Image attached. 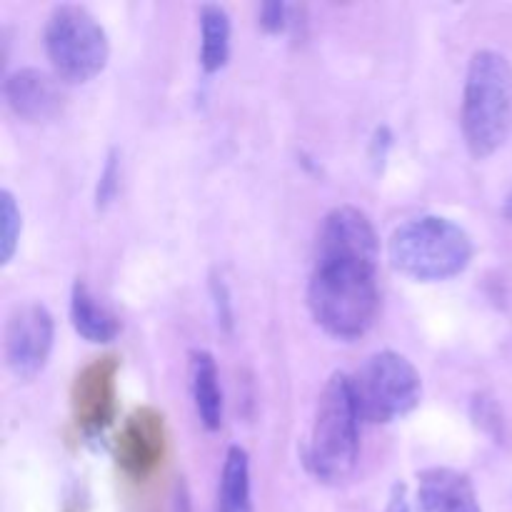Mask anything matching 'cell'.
<instances>
[{
    "label": "cell",
    "instance_id": "ffe728a7",
    "mask_svg": "<svg viewBox=\"0 0 512 512\" xmlns=\"http://www.w3.org/2000/svg\"><path fill=\"white\" fill-rule=\"evenodd\" d=\"M503 213H505V218H508V223H512V193L508 195V200H505Z\"/></svg>",
    "mask_w": 512,
    "mask_h": 512
},
{
    "label": "cell",
    "instance_id": "52a82bcc",
    "mask_svg": "<svg viewBox=\"0 0 512 512\" xmlns=\"http://www.w3.org/2000/svg\"><path fill=\"white\" fill-rule=\"evenodd\" d=\"M55 320L40 303H25L10 313L3 335V358L13 378L35 380L53 353Z\"/></svg>",
    "mask_w": 512,
    "mask_h": 512
},
{
    "label": "cell",
    "instance_id": "6da1fadb",
    "mask_svg": "<svg viewBox=\"0 0 512 512\" xmlns=\"http://www.w3.org/2000/svg\"><path fill=\"white\" fill-rule=\"evenodd\" d=\"M380 240L363 210L338 205L323 218L315 240L308 308L318 328L338 340H358L380 308Z\"/></svg>",
    "mask_w": 512,
    "mask_h": 512
},
{
    "label": "cell",
    "instance_id": "d6986e66",
    "mask_svg": "<svg viewBox=\"0 0 512 512\" xmlns=\"http://www.w3.org/2000/svg\"><path fill=\"white\" fill-rule=\"evenodd\" d=\"M388 512H413V505H410V490L405 483H398L390 493Z\"/></svg>",
    "mask_w": 512,
    "mask_h": 512
},
{
    "label": "cell",
    "instance_id": "5bb4252c",
    "mask_svg": "<svg viewBox=\"0 0 512 512\" xmlns=\"http://www.w3.org/2000/svg\"><path fill=\"white\" fill-rule=\"evenodd\" d=\"M218 512H255L250 490V455L240 445H233L225 453L218 485Z\"/></svg>",
    "mask_w": 512,
    "mask_h": 512
},
{
    "label": "cell",
    "instance_id": "9a60e30c",
    "mask_svg": "<svg viewBox=\"0 0 512 512\" xmlns=\"http://www.w3.org/2000/svg\"><path fill=\"white\" fill-rule=\"evenodd\" d=\"M230 15L223 5L208 3L200 8V65L205 73H218L230 58Z\"/></svg>",
    "mask_w": 512,
    "mask_h": 512
},
{
    "label": "cell",
    "instance_id": "4fadbf2b",
    "mask_svg": "<svg viewBox=\"0 0 512 512\" xmlns=\"http://www.w3.org/2000/svg\"><path fill=\"white\" fill-rule=\"evenodd\" d=\"M190 393H193L195 413L200 423L215 433L223 425V388L215 358L208 350L190 353Z\"/></svg>",
    "mask_w": 512,
    "mask_h": 512
},
{
    "label": "cell",
    "instance_id": "2e32d148",
    "mask_svg": "<svg viewBox=\"0 0 512 512\" xmlns=\"http://www.w3.org/2000/svg\"><path fill=\"white\" fill-rule=\"evenodd\" d=\"M20 230H23V215L13 193L3 190L0 193V263H10L18 248Z\"/></svg>",
    "mask_w": 512,
    "mask_h": 512
},
{
    "label": "cell",
    "instance_id": "ac0fdd59",
    "mask_svg": "<svg viewBox=\"0 0 512 512\" xmlns=\"http://www.w3.org/2000/svg\"><path fill=\"white\" fill-rule=\"evenodd\" d=\"M118 165H115V158L110 155L108 158V165H105L103 175H100V183H98V205L100 208H105V205L113 200L115 195V188H118Z\"/></svg>",
    "mask_w": 512,
    "mask_h": 512
},
{
    "label": "cell",
    "instance_id": "5b68a950",
    "mask_svg": "<svg viewBox=\"0 0 512 512\" xmlns=\"http://www.w3.org/2000/svg\"><path fill=\"white\" fill-rule=\"evenodd\" d=\"M45 55L63 83H88L105 68L110 55L108 35L83 5H55L43 33Z\"/></svg>",
    "mask_w": 512,
    "mask_h": 512
},
{
    "label": "cell",
    "instance_id": "7a4b0ae2",
    "mask_svg": "<svg viewBox=\"0 0 512 512\" xmlns=\"http://www.w3.org/2000/svg\"><path fill=\"white\" fill-rule=\"evenodd\" d=\"M468 153L485 160L498 153L512 130V63L498 50H475L468 63L460 103Z\"/></svg>",
    "mask_w": 512,
    "mask_h": 512
},
{
    "label": "cell",
    "instance_id": "ba28073f",
    "mask_svg": "<svg viewBox=\"0 0 512 512\" xmlns=\"http://www.w3.org/2000/svg\"><path fill=\"white\" fill-rule=\"evenodd\" d=\"M118 368L115 355H100L75 375L70 408L75 425L85 435H100L113 425L118 410Z\"/></svg>",
    "mask_w": 512,
    "mask_h": 512
},
{
    "label": "cell",
    "instance_id": "30bf717a",
    "mask_svg": "<svg viewBox=\"0 0 512 512\" xmlns=\"http://www.w3.org/2000/svg\"><path fill=\"white\" fill-rule=\"evenodd\" d=\"M58 80V75L38 68L13 70L3 83L5 103L25 123H50L65 108V93Z\"/></svg>",
    "mask_w": 512,
    "mask_h": 512
},
{
    "label": "cell",
    "instance_id": "3957f363",
    "mask_svg": "<svg viewBox=\"0 0 512 512\" xmlns=\"http://www.w3.org/2000/svg\"><path fill=\"white\" fill-rule=\"evenodd\" d=\"M468 230L443 215H420L398 225L388 240V258L400 275L418 283L458 278L473 263Z\"/></svg>",
    "mask_w": 512,
    "mask_h": 512
},
{
    "label": "cell",
    "instance_id": "7c38bea8",
    "mask_svg": "<svg viewBox=\"0 0 512 512\" xmlns=\"http://www.w3.org/2000/svg\"><path fill=\"white\" fill-rule=\"evenodd\" d=\"M70 320L75 333L88 343H113L120 333L118 315L83 280H75L70 293Z\"/></svg>",
    "mask_w": 512,
    "mask_h": 512
},
{
    "label": "cell",
    "instance_id": "8992f818",
    "mask_svg": "<svg viewBox=\"0 0 512 512\" xmlns=\"http://www.w3.org/2000/svg\"><path fill=\"white\" fill-rule=\"evenodd\" d=\"M355 405L365 423L388 425L413 413L423 398V378L405 355L380 350L350 375Z\"/></svg>",
    "mask_w": 512,
    "mask_h": 512
},
{
    "label": "cell",
    "instance_id": "8fae6325",
    "mask_svg": "<svg viewBox=\"0 0 512 512\" xmlns=\"http://www.w3.org/2000/svg\"><path fill=\"white\" fill-rule=\"evenodd\" d=\"M413 512H483L473 480L453 468H428L410 495Z\"/></svg>",
    "mask_w": 512,
    "mask_h": 512
},
{
    "label": "cell",
    "instance_id": "9c48e42d",
    "mask_svg": "<svg viewBox=\"0 0 512 512\" xmlns=\"http://www.w3.org/2000/svg\"><path fill=\"white\" fill-rule=\"evenodd\" d=\"M118 465L130 478H148L160 468L165 455L163 415L153 408H135L125 418L115 443Z\"/></svg>",
    "mask_w": 512,
    "mask_h": 512
},
{
    "label": "cell",
    "instance_id": "277c9868",
    "mask_svg": "<svg viewBox=\"0 0 512 512\" xmlns=\"http://www.w3.org/2000/svg\"><path fill=\"white\" fill-rule=\"evenodd\" d=\"M360 420L350 375L333 373L318 398L305 455L315 478L338 485L353 475L360 455Z\"/></svg>",
    "mask_w": 512,
    "mask_h": 512
},
{
    "label": "cell",
    "instance_id": "e0dca14e",
    "mask_svg": "<svg viewBox=\"0 0 512 512\" xmlns=\"http://www.w3.org/2000/svg\"><path fill=\"white\" fill-rule=\"evenodd\" d=\"M288 23V5L285 3H265L260 5V25L268 33H280Z\"/></svg>",
    "mask_w": 512,
    "mask_h": 512
}]
</instances>
